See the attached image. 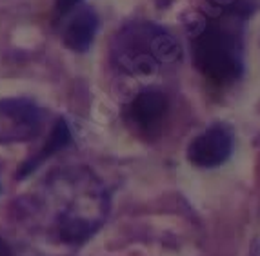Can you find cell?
<instances>
[{"mask_svg": "<svg viewBox=\"0 0 260 256\" xmlns=\"http://www.w3.org/2000/svg\"><path fill=\"white\" fill-rule=\"evenodd\" d=\"M71 143V129H70V124L66 122V118H58L53 127L51 135H49L48 142L37 153V157H33L31 160H27L26 164L20 165V169L17 173V178H26L27 174H31L35 169H39V165L44 164V162L48 160L51 155L58 153L60 149H64L66 145H70Z\"/></svg>", "mask_w": 260, "mask_h": 256, "instance_id": "8", "label": "cell"}, {"mask_svg": "<svg viewBox=\"0 0 260 256\" xmlns=\"http://www.w3.org/2000/svg\"><path fill=\"white\" fill-rule=\"evenodd\" d=\"M44 111L31 100H0V143L27 142L39 136Z\"/></svg>", "mask_w": 260, "mask_h": 256, "instance_id": "4", "label": "cell"}, {"mask_svg": "<svg viewBox=\"0 0 260 256\" xmlns=\"http://www.w3.org/2000/svg\"><path fill=\"white\" fill-rule=\"evenodd\" d=\"M249 13L246 0H209L189 24L191 58L209 82L228 86L242 77V29Z\"/></svg>", "mask_w": 260, "mask_h": 256, "instance_id": "1", "label": "cell"}, {"mask_svg": "<svg viewBox=\"0 0 260 256\" xmlns=\"http://www.w3.org/2000/svg\"><path fill=\"white\" fill-rule=\"evenodd\" d=\"M0 256H11V249L2 238H0Z\"/></svg>", "mask_w": 260, "mask_h": 256, "instance_id": "10", "label": "cell"}, {"mask_svg": "<svg viewBox=\"0 0 260 256\" xmlns=\"http://www.w3.org/2000/svg\"><path fill=\"white\" fill-rule=\"evenodd\" d=\"M113 65L131 77L158 75L171 69L182 48L168 29L153 22H131L118 29L109 46Z\"/></svg>", "mask_w": 260, "mask_h": 256, "instance_id": "3", "label": "cell"}, {"mask_svg": "<svg viewBox=\"0 0 260 256\" xmlns=\"http://www.w3.org/2000/svg\"><path fill=\"white\" fill-rule=\"evenodd\" d=\"M82 0H56L55 2V11L60 18H64L68 13H71L73 9H77L80 6Z\"/></svg>", "mask_w": 260, "mask_h": 256, "instance_id": "9", "label": "cell"}, {"mask_svg": "<svg viewBox=\"0 0 260 256\" xmlns=\"http://www.w3.org/2000/svg\"><path fill=\"white\" fill-rule=\"evenodd\" d=\"M169 109L168 96L155 87L144 89L126 105V120L137 129L148 133L160 126Z\"/></svg>", "mask_w": 260, "mask_h": 256, "instance_id": "6", "label": "cell"}, {"mask_svg": "<svg viewBox=\"0 0 260 256\" xmlns=\"http://www.w3.org/2000/svg\"><path fill=\"white\" fill-rule=\"evenodd\" d=\"M60 195L62 207L55 214V229L64 243H84L89 240L109 213V196L99 178L87 169L56 174L49 184Z\"/></svg>", "mask_w": 260, "mask_h": 256, "instance_id": "2", "label": "cell"}, {"mask_svg": "<svg viewBox=\"0 0 260 256\" xmlns=\"http://www.w3.org/2000/svg\"><path fill=\"white\" fill-rule=\"evenodd\" d=\"M233 131L224 124H215L193 138L187 148V158L197 167L211 169L224 164L233 151Z\"/></svg>", "mask_w": 260, "mask_h": 256, "instance_id": "5", "label": "cell"}, {"mask_svg": "<svg viewBox=\"0 0 260 256\" xmlns=\"http://www.w3.org/2000/svg\"><path fill=\"white\" fill-rule=\"evenodd\" d=\"M99 31V15L89 6H78L64 17L60 35L66 48L77 53H86L91 48Z\"/></svg>", "mask_w": 260, "mask_h": 256, "instance_id": "7", "label": "cell"}]
</instances>
